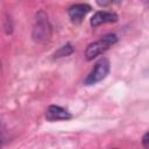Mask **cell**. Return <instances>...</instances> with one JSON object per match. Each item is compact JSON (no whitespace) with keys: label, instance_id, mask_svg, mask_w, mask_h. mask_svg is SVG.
I'll return each instance as SVG.
<instances>
[{"label":"cell","instance_id":"cell-6","mask_svg":"<svg viewBox=\"0 0 149 149\" xmlns=\"http://www.w3.org/2000/svg\"><path fill=\"white\" fill-rule=\"evenodd\" d=\"M118 21V15L113 12H106V10H99L93 14V16L90 20V23L92 27H98L104 23H113Z\"/></svg>","mask_w":149,"mask_h":149},{"label":"cell","instance_id":"cell-2","mask_svg":"<svg viewBox=\"0 0 149 149\" xmlns=\"http://www.w3.org/2000/svg\"><path fill=\"white\" fill-rule=\"evenodd\" d=\"M51 27L49 24L48 17L43 12H40L36 16V22L33 29V37L36 42H45L50 38Z\"/></svg>","mask_w":149,"mask_h":149},{"label":"cell","instance_id":"cell-4","mask_svg":"<svg viewBox=\"0 0 149 149\" xmlns=\"http://www.w3.org/2000/svg\"><path fill=\"white\" fill-rule=\"evenodd\" d=\"M91 10V6L87 3H74L68 9L69 17L73 23H80L84 16Z\"/></svg>","mask_w":149,"mask_h":149},{"label":"cell","instance_id":"cell-5","mask_svg":"<svg viewBox=\"0 0 149 149\" xmlns=\"http://www.w3.org/2000/svg\"><path fill=\"white\" fill-rule=\"evenodd\" d=\"M45 118L49 121H59V120H69L72 118V115L70 112H68L65 108L61 106L50 105L45 111Z\"/></svg>","mask_w":149,"mask_h":149},{"label":"cell","instance_id":"cell-8","mask_svg":"<svg viewBox=\"0 0 149 149\" xmlns=\"http://www.w3.org/2000/svg\"><path fill=\"white\" fill-rule=\"evenodd\" d=\"M142 143H143V146H144L146 148H148V149H149V132H148V133H146V134H144V136L142 137Z\"/></svg>","mask_w":149,"mask_h":149},{"label":"cell","instance_id":"cell-1","mask_svg":"<svg viewBox=\"0 0 149 149\" xmlns=\"http://www.w3.org/2000/svg\"><path fill=\"white\" fill-rule=\"evenodd\" d=\"M118 42V36L115 34H106L102 37H100L98 41L91 43L87 45L85 50V57L87 61H92L97 56L104 54L106 50H108L113 44Z\"/></svg>","mask_w":149,"mask_h":149},{"label":"cell","instance_id":"cell-3","mask_svg":"<svg viewBox=\"0 0 149 149\" xmlns=\"http://www.w3.org/2000/svg\"><path fill=\"white\" fill-rule=\"evenodd\" d=\"M109 61L107 58H101L99 62H97V64L94 65V68L92 69V71L88 73V76L85 79V85H94L99 81H101L102 79H105L107 77V74L109 73Z\"/></svg>","mask_w":149,"mask_h":149},{"label":"cell","instance_id":"cell-7","mask_svg":"<svg viewBox=\"0 0 149 149\" xmlns=\"http://www.w3.org/2000/svg\"><path fill=\"white\" fill-rule=\"evenodd\" d=\"M72 52H73V48H72V45H71L70 43H68V44L61 47V49L57 50V51L54 54V57H55V58H59V57L69 56V55H71Z\"/></svg>","mask_w":149,"mask_h":149},{"label":"cell","instance_id":"cell-9","mask_svg":"<svg viewBox=\"0 0 149 149\" xmlns=\"http://www.w3.org/2000/svg\"><path fill=\"white\" fill-rule=\"evenodd\" d=\"M112 149H118V148H112Z\"/></svg>","mask_w":149,"mask_h":149}]
</instances>
